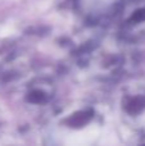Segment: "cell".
<instances>
[]
</instances>
